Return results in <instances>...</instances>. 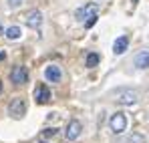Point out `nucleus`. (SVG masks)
I'll list each match as a JSON object with an SVG mask.
<instances>
[{
    "label": "nucleus",
    "mask_w": 149,
    "mask_h": 143,
    "mask_svg": "<svg viewBox=\"0 0 149 143\" xmlns=\"http://www.w3.org/2000/svg\"><path fill=\"white\" fill-rule=\"evenodd\" d=\"M117 103L119 105H125V107H133L137 101H139V93L137 91H133V89H121V91H117Z\"/></svg>",
    "instance_id": "1"
},
{
    "label": "nucleus",
    "mask_w": 149,
    "mask_h": 143,
    "mask_svg": "<svg viewBox=\"0 0 149 143\" xmlns=\"http://www.w3.org/2000/svg\"><path fill=\"white\" fill-rule=\"evenodd\" d=\"M8 113H10V117H14V119H20V117H24V113H26V103H24V99H20V97H14V99L10 101Z\"/></svg>",
    "instance_id": "2"
},
{
    "label": "nucleus",
    "mask_w": 149,
    "mask_h": 143,
    "mask_svg": "<svg viewBox=\"0 0 149 143\" xmlns=\"http://www.w3.org/2000/svg\"><path fill=\"white\" fill-rule=\"evenodd\" d=\"M109 127H111L113 133H123L125 129H127V117H125V113H115V115H111Z\"/></svg>",
    "instance_id": "3"
},
{
    "label": "nucleus",
    "mask_w": 149,
    "mask_h": 143,
    "mask_svg": "<svg viewBox=\"0 0 149 143\" xmlns=\"http://www.w3.org/2000/svg\"><path fill=\"white\" fill-rule=\"evenodd\" d=\"M10 81L14 83V85H24L26 81H28V71H26V67L22 65H16L12 73H10Z\"/></svg>",
    "instance_id": "4"
},
{
    "label": "nucleus",
    "mask_w": 149,
    "mask_h": 143,
    "mask_svg": "<svg viewBox=\"0 0 149 143\" xmlns=\"http://www.w3.org/2000/svg\"><path fill=\"white\" fill-rule=\"evenodd\" d=\"M81 131H83V125H81V121H69V125H67V131H65V137L69 139V141H74V139H79V135H81Z\"/></svg>",
    "instance_id": "5"
},
{
    "label": "nucleus",
    "mask_w": 149,
    "mask_h": 143,
    "mask_svg": "<svg viewBox=\"0 0 149 143\" xmlns=\"http://www.w3.org/2000/svg\"><path fill=\"white\" fill-rule=\"evenodd\" d=\"M99 14V4H85L83 8L77 10V20H85V18H91Z\"/></svg>",
    "instance_id": "6"
},
{
    "label": "nucleus",
    "mask_w": 149,
    "mask_h": 143,
    "mask_svg": "<svg viewBox=\"0 0 149 143\" xmlns=\"http://www.w3.org/2000/svg\"><path fill=\"white\" fill-rule=\"evenodd\" d=\"M50 99V91L47 85H38L36 89H34V101L38 103V105H45V103H49Z\"/></svg>",
    "instance_id": "7"
},
{
    "label": "nucleus",
    "mask_w": 149,
    "mask_h": 143,
    "mask_svg": "<svg viewBox=\"0 0 149 143\" xmlns=\"http://www.w3.org/2000/svg\"><path fill=\"white\" fill-rule=\"evenodd\" d=\"M26 24H28V28H32V30L40 28V24H42V14H40L38 10L28 12V16H26Z\"/></svg>",
    "instance_id": "8"
},
{
    "label": "nucleus",
    "mask_w": 149,
    "mask_h": 143,
    "mask_svg": "<svg viewBox=\"0 0 149 143\" xmlns=\"http://www.w3.org/2000/svg\"><path fill=\"white\" fill-rule=\"evenodd\" d=\"M133 63H135L137 69H147V67H149V50H141V52H137L135 59H133Z\"/></svg>",
    "instance_id": "9"
},
{
    "label": "nucleus",
    "mask_w": 149,
    "mask_h": 143,
    "mask_svg": "<svg viewBox=\"0 0 149 143\" xmlns=\"http://www.w3.org/2000/svg\"><path fill=\"white\" fill-rule=\"evenodd\" d=\"M45 77H47V81H50V83H58L61 77H63V73H61L58 67L50 65V67H47V71H45Z\"/></svg>",
    "instance_id": "10"
},
{
    "label": "nucleus",
    "mask_w": 149,
    "mask_h": 143,
    "mask_svg": "<svg viewBox=\"0 0 149 143\" xmlns=\"http://www.w3.org/2000/svg\"><path fill=\"white\" fill-rule=\"evenodd\" d=\"M129 47V38L127 36H119L117 40H115V45H113V52L115 54H123L125 50Z\"/></svg>",
    "instance_id": "11"
},
{
    "label": "nucleus",
    "mask_w": 149,
    "mask_h": 143,
    "mask_svg": "<svg viewBox=\"0 0 149 143\" xmlns=\"http://www.w3.org/2000/svg\"><path fill=\"white\" fill-rule=\"evenodd\" d=\"M4 36H6L8 40H18V38L22 36V28H20V26H10V28H6Z\"/></svg>",
    "instance_id": "12"
},
{
    "label": "nucleus",
    "mask_w": 149,
    "mask_h": 143,
    "mask_svg": "<svg viewBox=\"0 0 149 143\" xmlns=\"http://www.w3.org/2000/svg\"><path fill=\"white\" fill-rule=\"evenodd\" d=\"M99 61H101V57L97 52H89V54H87V67H89V69H95V67L99 65Z\"/></svg>",
    "instance_id": "13"
},
{
    "label": "nucleus",
    "mask_w": 149,
    "mask_h": 143,
    "mask_svg": "<svg viewBox=\"0 0 149 143\" xmlns=\"http://www.w3.org/2000/svg\"><path fill=\"white\" fill-rule=\"evenodd\" d=\"M97 18H99V14H95V16H91V18H87V22H85V28H91L93 24L97 22Z\"/></svg>",
    "instance_id": "14"
},
{
    "label": "nucleus",
    "mask_w": 149,
    "mask_h": 143,
    "mask_svg": "<svg viewBox=\"0 0 149 143\" xmlns=\"http://www.w3.org/2000/svg\"><path fill=\"white\" fill-rule=\"evenodd\" d=\"M127 143H143V137H141V135H131V137L127 139Z\"/></svg>",
    "instance_id": "15"
},
{
    "label": "nucleus",
    "mask_w": 149,
    "mask_h": 143,
    "mask_svg": "<svg viewBox=\"0 0 149 143\" xmlns=\"http://www.w3.org/2000/svg\"><path fill=\"white\" fill-rule=\"evenodd\" d=\"M42 135H45V137H54V135H56V129H54V127H52V129H45Z\"/></svg>",
    "instance_id": "16"
},
{
    "label": "nucleus",
    "mask_w": 149,
    "mask_h": 143,
    "mask_svg": "<svg viewBox=\"0 0 149 143\" xmlns=\"http://www.w3.org/2000/svg\"><path fill=\"white\" fill-rule=\"evenodd\" d=\"M20 4H22V0H8V6L10 8H18Z\"/></svg>",
    "instance_id": "17"
},
{
    "label": "nucleus",
    "mask_w": 149,
    "mask_h": 143,
    "mask_svg": "<svg viewBox=\"0 0 149 143\" xmlns=\"http://www.w3.org/2000/svg\"><path fill=\"white\" fill-rule=\"evenodd\" d=\"M6 59V54H4V50H0V61H4Z\"/></svg>",
    "instance_id": "18"
},
{
    "label": "nucleus",
    "mask_w": 149,
    "mask_h": 143,
    "mask_svg": "<svg viewBox=\"0 0 149 143\" xmlns=\"http://www.w3.org/2000/svg\"><path fill=\"white\" fill-rule=\"evenodd\" d=\"M4 32H6V30H4V28H2V24H0V34H4Z\"/></svg>",
    "instance_id": "19"
},
{
    "label": "nucleus",
    "mask_w": 149,
    "mask_h": 143,
    "mask_svg": "<svg viewBox=\"0 0 149 143\" xmlns=\"http://www.w3.org/2000/svg\"><path fill=\"white\" fill-rule=\"evenodd\" d=\"M131 2H133V6H137V0H131Z\"/></svg>",
    "instance_id": "20"
},
{
    "label": "nucleus",
    "mask_w": 149,
    "mask_h": 143,
    "mask_svg": "<svg viewBox=\"0 0 149 143\" xmlns=\"http://www.w3.org/2000/svg\"><path fill=\"white\" fill-rule=\"evenodd\" d=\"M0 93H2V83H0Z\"/></svg>",
    "instance_id": "21"
},
{
    "label": "nucleus",
    "mask_w": 149,
    "mask_h": 143,
    "mask_svg": "<svg viewBox=\"0 0 149 143\" xmlns=\"http://www.w3.org/2000/svg\"><path fill=\"white\" fill-rule=\"evenodd\" d=\"M40 143H47V141H40Z\"/></svg>",
    "instance_id": "22"
}]
</instances>
